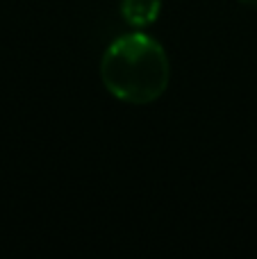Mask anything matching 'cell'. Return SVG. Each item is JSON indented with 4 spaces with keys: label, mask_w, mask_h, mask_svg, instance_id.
Returning a JSON list of instances; mask_svg holds the SVG:
<instances>
[{
    "label": "cell",
    "mask_w": 257,
    "mask_h": 259,
    "mask_svg": "<svg viewBox=\"0 0 257 259\" xmlns=\"http://www.w3.org/2000/svg\"><path fill=\"white\" fill-rule=\"evenodd\" d=\"M171 66L164 46L146 32H130L109 44L100 59V80L116 100L148 105L166 91Z\"/></svg>",
    "instance_id": "obj_1"
},
{
    "label": "cell",
    "mask_w": 257,
    "mask_h": 259,
    "mask_svg": "<svg viewBox=\"0 0 257 259\" xmlns=\"http://www.w3.org/2000/svg\"><path fill=\"white\" fill-rule=\"evenodd\" d=\"M162 0H121V16L132 27H148L157 21Z\"/></svg>",
    "instance_id": "obj_2"
},
{
    "label": "cell",
    "mask_w": 257,
    "mask_h": 259,
    "mask_svg": "<svg viewBox=\"0 0 257 259\" xmlns=\"http://www.w3.org/2000/svg\"><path fill=\"white\" fill-rule=\"evenodd\" d=\"M244 5H250V7H257V0H241Z\"/></svg>",
    "instance_id": "obj_3"
}]
</instances>
